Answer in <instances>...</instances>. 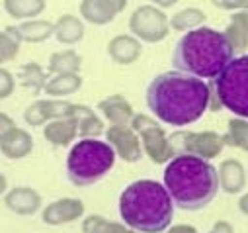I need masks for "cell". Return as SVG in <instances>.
<instances>
[{"label": "cell", "mask_w": 248, "mask_h": 233, "mask_svg": "<svg viewBox=\"0 0 248 233\" xmlns=\"http://www.w3.org/2000/svg\"><path fill=\"white\" fill-rule=\"evenodd\" d=\"M147 106L162 124L190 126L209 110V83L182 71L160 73L147 88Z\"/></svg>", "instance_id": "cell-1"}, {"label": "cell", "mask_w": 248, "mask_h": 233, "mask_svg": "<svg viewBox=\"0 0 248 233\" xmlns=\"http://www.w3.org/2000/svg\"><path fill=\"white\" fill-rule=\"evenodd\" d=\"M164 186L176 208L186 212L203 210L213 202L219 188V174L211 161L196 155H176L166 163Z\"/></svg>", "instance_id": "cell-2"}, {"label": "cell", "mask_w": 248, "mask_h": 233, "mask_svg": "<svg viewBox=\"0 0 248 233\" xmlns=\"http://www.w3.org/2000/svg\"><path fill=\"white\" fill-rule=\"evenodd\" d=\"M234 57L236 53L223 32L200 26L176 41L172 65L176 71L200 79H215Z\"/></svg>", "instance_id": "cell-3"}, {"label": "cell", "mask_w": 248, "mask_h": 233, "mask_svg": "<svg viewBox=\"0 0 248 233\" xmlns=\"http://www.w3.org/2000/svg\"><path fill=\"white\" fill-rule=\"evenodd\" d=\"M174 202L164 183L151 179L135 181L119 196V216L123 223L141 233H162L170 227Z\"/></svg>", "instance_id": "cell-4"}, {"label": "cell", "mask_w": 248, "mask_h": 233, "mask_svg": "<svg viewBox=\"0 0 248 233\" xmlns=\"http://www.w3.org/2000/svg\"><path fill=\"white\" fill-rule=\"evenodd\" d=\"M115 151L108 141L86 137L77 141L67 155V177L75 186H92L115 165Z\"/></svg>", "instance_id": "cell-5"}, {"label": "cell", "mask_w": 248, "mask_h": 233, "mask_svg": "<svg viewBox=\"0 0 248 233\" xmlns=\"http://www.w3.org/2000/svg\"><path fill=\"white\" fill-rule=\"evenodd\" d=\"M209 88L217 94L223 110L248 118V55H238L211 79Z\"/></svg>", "instance_id": "cell-6"}, {"label": "cell", "mask_w": 248, "mask_h": 233, "mask_svg": "<svg viewBox=\"0 0 248 233\" xmlns=\"http://www.w3.org/2000/svg\"><path fill=\"white\" fill-rule=\"evenodd\" d=\"M174 155H196L202 159H215L221 155L225 141L217 132H188L178 130L168 135Z\"/></svg>", "instance_id": "cell-7"}, {"label": "cell", "mask_w": 248, "mask_h": 233, "mask_svg": "<svg viewBox=\"0 0 248 233\" xmlns=\"http://www.w3.org/2000/svg\"><path fill=\"white\" fill-rule=\"evenodd\" d=\"M129 32L147 43H158L170 33V18L155 4H143L129 16Z\"/></svg>", "instance_id": "cell-8"}, {"label": "cell", "mask_w": 248, "mask_h": 233, "mask_svg": "<svg viewBox=\"0 0 248 233\" xmlns=\"http://www.w3.org/2000/svg\"><path fill=\"white\" fill-rule=\"evenodd\" d=\"M77 114V104L63 100V98H45V100H35L24 110V122L28 126L39 128L45 126L51 120L59 118H69V116Z\"/></svg>", "instance_id": "cell-9"}, {"label": "cell", "mask_w": 248, "mask_h": 233, "mask_svg": "<svg viewBox=\"0 0 248 233\" xmlns=\"http://www.w3.org/2000/svg\"><path fill=\"white\" fill-rule=\"evenodd\" d=\"M106 141L113 147L115 155L125 163H137L145 153L141 137L131 126H109L106 130Z\"/></svg>", "instance_id": "cell-10"}, {"label": "cell", "mask_w": 248, "mask_h": 233, "mask_svg": "<svg viewBox=\"0 0 248 233\" xmlns=\"http://www.w3.org/2000/svg\"><path fill=\"white\" fill-rule=\"evenodd\" d=\"M139 137H141L143 151L147 153V157L155 165H166L168 161H172L176 157L174 151H172L170 139H168V135H166V132H164V128L160 124L143 130L139 133Z\"/></svg>", "instance_id": "cell-11"}, {"label": "cell", "mask_w": 248, "mask_h": 233, "mask_svg": "<svg viewBox=\"0 0 248 233\" xmlns=\"http://www.w3.org/2000/svg\"><path fill=\"white\" fill-rule=\"evenodd\" d=\"M84 216V204L78 198H61L47 204L41 212V219L47 225H65Z\"/></svg>", "instance_id": "cell-12"}, {"label": "cell", "mask_w": 248, "mask_h": 233, "mask_svg": "<svg viewBox=\"0 0 248 233\" xmlns=\"http://www.w3.org/2000/svg\"><path fill=\"white\" fill-rule=\"evenodd\" d=\"M143 53L141 39L133 33H119L109 39L108 55L115 65H133Z\"/></svg>", "instance_id": "cell-13"}, {"label": "cell", "mask_w": 248, "mask_h": 233, "mask_svg": "<svg viewBox=\"0 0 248 233\" xmlns=\"http://www.w3.org/2000/svg\"><path fill=\"white\" fill-rule=\"evenodd\" d=\"M98 112L109 126H129L133 120V108L123 94H109L98 102Z\"/></svg>", "instance_id": "cell-14"}, {"label": "cell", "mask_w": 248, "mask_h": 233, "mask_svg": "<svg viewBox=\"0 0 248 233\" xmlns=\"http://www.w3.org/2000/svg\"><path fill=\"white\" fill-rule=\"evenodd\" d=\"M31 151H33V137L24 128L14 126L0 135V153L12 161L24 159Z\"/></svg>", "instance_id": "cell-15"}, {"label": "cell", "mask_w": 248, "mask_h": 233, "mask_svg": "<svg viewBox=\"0 0 248 233\" xmlns=\"http://www.w3.org/2000/svg\"><path fill=\"white\" fill-rule=\"evenodd\" d=\"M78 135V118L69 116V118L51 120L43 128V137L53 147H69Z\"/></svg>", "instance_id": "cell-16"}, {"label": "cell", "mask_w": 248, "mask_h": 233, "mask_svg": "<svg viewBox=\"0 0 248 233\" xmlns=\"http://www.w3.org/2000/svg\"><path fill=\"white\" fill-rule=\"evenodd\" d=\"M4 204L18 216H33L41 208V194L31 186H16L6 192Z\"/></svg>", "instance_id": "cell-17"}, {"label": "cell", "mask_w": 248, "mask_h": 233, "mask_svg": "<svg viewBox=\"0 0 248 233\" xmlns=\"http://www.w3.org/2000/svg\"><path fill=\"white\" fill-rule=\"evenodd\" d=\"M219 188L227 194H240L248 181V170L238 159H227L217 168Z\"/></svg>", "instance_id": "cell-18"}, {"label": "cell", "mask_w": 248, "mask_h": 233, "mask_svg": "<svg viewBox=\"0 0 248 233\" xmlns=\"http://www.w3.org/2000/svg\"><path fill=\"white\" fill-rule=\"evenodd\" d=\"M84 33H86L84 22L78 16L63 14L55 22V39L63 45H77L78 41L84 39Z\"/></svg>", "instance_id": "cell-19"}, {"label": "cell", "mask_w": 248, "mask_h": 233, "mask_svg": "<svg viewBox=\"0 0 248 233\" xmlns=\"http://www.w3.org/2000/svg\"><path fill=\"white\" fill-rule=\"evenodd\" d=\"M223 33L227 35L234 53L244 55V51L248 49V10L232 12L231 20H229V26Z\"/></svg>", "instance_id": "cell-20"}, {"label": "cell", "mask_w": 248, "mask_h": 233, "mask_svg": "<svg viewBox=\"0 0 248 233\" xmlns=\"http://www.w3.org/2000/svg\"><path fill=\"white\" fill-rule=\"evenodd\" d=\"M16 28H18L20 39L26 43H41V41H47L49 37L55 35V24L49 20L31 18V20H24Z\"/></svg>", "instance_id": "cell-21"}, {"label": "cell", "mask_w": 248, "mask_h": 233, "mask_svg": "<svg viewBox=\"0 0 248 233\" xmlns=\"http://www.w3.org/2000/svg\"><path fill=\"white\" fill-rule=\"evenodd\" d=\"M78 10H80L82 20H86L92 26H106V24L113 22V18L117 16L115 10L106 0H82Z\"/></svg>", "instance_id": "cell-22"}, {"label": "cell", "mask_w": 248, "mask_h": 233, "mask_svg": "<svg viewBox=\"0 0 248 233\" xmlns=\"http://www.w3.org/2000/svg\"><path fill=\"white\" fill-rule=\"evenodd\" d=\"M82 86L80 73H65V75H53L45 84V94L51 98H65L69 94L78 92Z\"/></svg>", "instance_id": "cell-23"}, {"label": "cell", "mask_w": 248, "mask_h": 233, "mask_svg": "<svg viewBox=\"0 0 248 233\" xmlns=\"http://www.w3.org/2000/svg\"><path fill=\"white\" fill-rule=\"evenodd\" d=\"M82 69V57L75 49L55 51L49 57L47 71L51 75H65V73H80Z\"/></svg>", "instance_id": "cell-24"}, {"label": "cell", "mask_w": 248, "mask_h": 233, "mask_svg": "<svg viewBox=\"0 0 248 233\" xmlns=\"http://www.w3.org/2000/svg\"><path fill=\"white\" fill-rule=\"evenodd\" d=\"M75 116L78 118V135L82 139L98 137V135L104 133V122L92 108H88L84 104H77V114Z\"/></svg>", "instance_id": "cell-25"}, {"label": "cell", "mask_w": 248, "mask_h": 233, "mask_svg": "<svg viewBox=\"0 0 248 233\" xmlns=\"http://www.w3.org/2000/svg\"><path fill=\"white\" fill-rule=\"evenodd\" d=\"M205 20H207V16H205V12L202 8L188 6V8L178 10L174 16H170V30H174V32H190V30H196V28L203 26Z\"/></svg>", "instance_id": "cell-26"}, {"label": "cell", "mask_w": 248, "mask_h": 233, "mask_svg": "<svg viewBox=\"0 0 248 233\" xmlns=\"http://www.w3.org/2000/svg\"><path fill=\"white\" fill-rule=\"evenodd\" d=\"M47 6V0H4V10L14 20H31Z\"/></svg>", "instance_id": "cell-27"}, {"label": "cell", "mask_w": 248, "mask_h": 233, "mask_svg": "<svg viewBox=\"0 0 248 233\" xmlns=\"http://www.w3.org/2000/svg\"><path fill=\"white\" fill-rule=\"evenodd\" d=\"M223 141L227 147H236L248 153V118H234L229 120L227 132L223 133Z\"/></svg>", "instance_id": "cell-28"}, {"label": "cell", "mask_w": 248, "mask_h": 233, "mask_svg": "<svg viewBox=\"0 0 248 233\" xmlns=\"http://www.w3.org/2000/svg\"><path fill=\"white\" fill-rule=\"evenodd\" d=\"M18 79H20V84L28 90H31L33 94H39L41 90H45V84L49 81L45 69L39 65V63H26L20 67L18 71Z\"/></svg>", "instance_id": "cell-29"}, {"label": "cell", "mask_w": 248, "mask_h": 233, "mask_svg": "<svg viewBox=\"0 0 248 233\" xmlns=\"http://www.w3.org/2000/svg\"><path fill=\"white\" fill-rule=\"evenodd\" d=\"M127 229H129V225L111 221L98 214L86 216L82 219V233H127Z\"/></svg>", "instance_id": "cell-30"}, {"label": "cell", "mask_w": 248, "mask_h": 233, "mask_svg": "<svg viewBox=\"0 0 248 233\" xmlns=\"http://www.w3.org/2000/svg\"><path fill=\"white\" fill-rule=\"evenodd\" d=\"M20 35H18V28L16 26H6L0 32V65L14 61L18 53H20Z\"/></svg>", "instance_id": "cell-31"}, {"label": "cell", "mask_w": 248, "mask_h": 233, "mask_svg": "<svg viewBox=\"0 0 248 233\" xmlns=\"http://www.w3.org/2000/svg\"><path fill=\"white\" fill-rule=\"evenodd\" d=\"M16 88V79L14 75L4 69V67H0V100H6Z\"/></svg>", "instance_id": "cell-32"}, {"label": "cell", "mask_w": 248, "mask_h": 233, "mask_svg": "<svg viewBox=\"0 0 248 233\" xmlns=\"http://www.w3.org/2000/svg\"><path fill=\"white\" fill-rule=\"evenodd\" d=\"M209 2L227 12H238V10H248V0H209Z\"/></svg>", "instance_id": "cell-33"}, {"label": "cell", "mask_w": 248, "mask_h": 233, "mask_svg": "<svg viewBox=\"0 0 248 233\" xmlns=\"http://www.w3.org/2000/svg\"><path fill=\"white\" fill-rule=\"evenodd\" d=\"M156 124H158V122H156L155 118H151V116H147V114H135L129 126H131L137 133H141L143 130H147V128H151V126H156Z\"/></svg>", "instance_id": "cell-34"}, {"label": "cell", "mask_w": 248, "mask_h": 233, "mask_svg": "<svg viewBox=\"0 0 248 233\" xmlns=\"http://www.w3.org/2000/svg\"><path fill=\"white\" fill-rule=\"evenodd\" d=\"M209 233H234V227L227 219H219V221H215V225L211 227Z\"/></svg>", "instance_id": "cell-35"}, {"label": "cell", "mask_w": 248, "mask_h": 233, "mask_svg": "<svg viewBox=\"0 0 248 233\" xmlns=\"http://www.w3.org/2000/svg\"><path fill=\"white\" fill-rule=\"evenodd\" d=\"M166 233H200V231L190 223H178V225H170Z\"/></svg>", "instance_id": "cell-36"}, {"label": "cell", "mask_w": 248, "mask_h": 233, "mask_svg": "<svg viewBox=\"0 0 248 233\" xmlns=\"http://www.w3.org/2000/svg\"><path fill=\"white\" fill-rule=\"evenodd\" d=\"M16 124H14V120L10 118L8 114H4V112H0V135H2L4 132H8L10 128H14Z\"/></svg>", "instance_id": "cell-37"}, {"label": "cell", "mask_w": 248, "mask_h": 233, "mask_svg": "<svg viewBox=\"0 0 248 233\" xmlns=\"http://www.w3.org/2000/svg\"><path fill=\"white\" fill-rule=\"evenodd\" d=\"M106 2L115 10V14L123 12V10H125V6H127V0H106Z\"/></svg>", "instance_id": "cell-38"}, {"label": "cell", "mask_w": 248, "mask_h": 233, "mask_svg": "<svg viewBox=\"0 0 248 233\" xmlns=\"http://www.w3.org/2000/svg\"><path fill=\"white\" fill-rule=\"evenodd\" d=\"M151 2H153L155 6H158V8L166 10V8H172V6H176V4H178V0H151Z\"/></svg>", "instance_id": "cell-39"}, {"label": "cell", "mask_w": 248, "mask_h": 233, "mask_svg": "<svg viewBox=\"0 0 248 233\" xmlns=\"http://www.w3.org/2000/svg\"><path fill=\"white\" fill-rule=\"evenodd\" d=\"M238 210H240L244 216H248V192H244V194L240 196V200H238Z\"/></svg>", "instance_id": "cell-40"}, {"label": "cell", "mask_w": 248, "mask_h": 233, "mask_svg": "<svg viewBox=\"0 0 248 233\" xmlns=\"http://www.w3.org/2000/svg\"><path fill=\"white\" fill-rule=\"evenodd\" d=\"M6 188H8V181H6L4 174L0 172V196H2V194L6 192Z\"/></svg>", "instance_id": "cell-41"}, {"label": "cell", "mask_w": 248, "mask_h": 233, "mask_svg": "<svg viewBox=\"0 0 248 233\" xmlns=\"http://www.w3.org/2000/svg\"><path fill=\"white\" fill-rule=\"evenodd\" d=\"M127 233H141V231H137V229H131V227H129V229H127Z\"/></svg>", "instance_id": "cell-42"}]
</instances>
